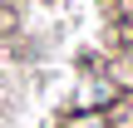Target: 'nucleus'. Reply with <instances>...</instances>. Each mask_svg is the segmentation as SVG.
Masks as SVG:
<instances>
[{"mask_svg": "<svg viewBox=\"0 0 133 128\" xmlns=\"http://www.w3.org/2000/svg\"><path fill=\"white\" fill-rule=\"evenodd\" d=\"M118 94H123V89H118L104 69H94V74L79 79V89H74V109H109Z\"/></svg>", "mask_w": 133, "mask_h": 128, "instance_id": "obj_1", "label": "nucleus"}, {"mask_svg": "<svg viewBox=\"0 0 133 128\" xmlns=\"http://www.w3.org/2000/svg\"><path fill=\"white\" fill-rule=\"evenodd\" d=\"M104 113H109V128H133V89H123Z\"/></svg>", "mask_w": 133, "mask_h": 128, "instance_id": "obj_2", "label": "nucleus"}, {"mask_svg": "<svg viewBox=\"0 0 133 128\" xmlns=\"http://www.w3.org/2000/svg\"><path fill=\"white\" fill-rule=\"evenodd\" d=\"M64 128H109V113L104 109H69Z\"/></svg>", "mask_w": 133, "mask_h": 128, "instance_id": "obj_3", "label": "nucleus"}]
</instances>
